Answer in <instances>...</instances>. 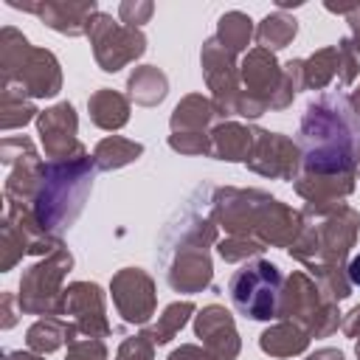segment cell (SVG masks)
Instances as JSON below:
<instances>
[{
    "mask_svg": "<svg viewBox=\"0 0 360 360\" xmlns=\"http://www.w3.org/2000/svg\"><path fill=\"white\" fill-rule=\"evenodd\" d=\"M90 188V166L84 160V155L70 158V163H51L42 169V180L37 188V222L39 228L48 231H59L65 225L73 222V217L68 214V202L79 211L82 200Z\"/></svg>",
    "mask_w": 360,
    "mask_h": 360,
    "instance_id": "1",
    "label": "cell"
},
{
    "mask_svg": "<svg viewBox=\"0 0 360 360\" xmlns=\"http://www.w3.org/2000/svg\"><path fill=\"white\" fill-rule=\"evenodd\" d=\"M278 287H281L278 267L270 262H253V264H245L239 273H233L231 298L242 315L264 321V318H273L278 309V298H281Z\"/></svg>",
    "mask_w": 360,
    "mask_h": 360,
    "instance_id": "2",
    "label": "cell"
},
{
    "mask_svg": "<svg viewBox=\"0 0 360 360\" xmlns=\"http://www.w3.org/2000/svg\"><path fill=\"white\" fill-rule=\"evenodd\" d=\"M87 34L93 37L96 56L104 70H118L124 62L143 53V37L135 28L118 25L107 14H96L93 22H87Z\"/></svg>",
    "mask_w": 360,
    "mask_h": 360,
    "instance_id": "3",
    "label": "cell"
},
{
    "mask_svg": "<svg viewBox=\"0 0 360 360\" xmlns=\"http://www.w3.org/2000/svg\"><path fill=\"white\" fill-rule=\"evenodd\" d=\"M70 267V253L62 250V245L42 262V264H34L22 281H20V307L28 309V312H51L56 309V284L62 278V273Z\"/></svg>",
    "mask_w": 360,
    "mask_h": 360,
    "instance_id": "4",
    "label": "cell"
},
{
    "mask_svg": "<svg viewBox=\"0 0 360 360\" xmlns=\"http://www.w3.org/2000/svg\"><path fill=\"white\" fill-rule=\"evenodd\" d=\"M112 298L124 321L129 323H146L155 309V295H152V281L141 270H124L112 281Z\"/></svg>",
    "mask_w": 360,
    "mask_h": 360,
    "instance_id": "5",
    "label": "cell"
},
{
    "mask_svg": "<svg viewBox=\"0 0 360 360\" xmlns=\"http://www.w3.org/2000/svg\"><path fill=\"white\" fill-rule=\"evenodd\" d=\"M197 335L205 340L214 360H233L239 352L233 321L222 307H205L197 315Z\"/></svg>",
    "mask_w": 360,
    "mask_h": 360,
    "instance_id": "6",
    "label": "cell"
},
{
    "mask_svg": "<svg viewBox=\"0 0 360 360\" xmlns=\"http://www.w3.org/2000/svg\"><path fill=\"white\" fill-rule=\"evenodd\" d=\"M39 135L45 143V152L51 158H68V149L82 152V146L73 141L76 135V115L70 104H59L53 110H45L39 115Z\"/></svg>",
    "mask_w": 360,
    "mask_h": 360,
    "instance_id": "7",
    "label": "cell"
},
{
    "mask_svg": "<svg viewBox=\"0 0 360 360\" xmlns=\"http://www.w3.org/2000/svg\"><path fill=\"white\" fill-rule=\"evenodd\" d=\"M90 304H101V290L96 284H73L65 290L62 295V307L65 312L76 315L79 318V326L93 338V332H107V321L90 315Z\"/></svg>",
    "mask_w": 360,
    "mask_h": 360,
    "instance_id": "8",
    "label": "cell"
},
{
    "mask_svg": "<svg viewBox=\"0 0 360 360\" xmlns=\"http://www.w3.org/2000/svg\"><path fill=\"white\" fill-rule=\"evenodd\" d=\"M37 14H42V20H48L51 28L56 31H65V34H82L84 31V22H90V14L96 11L93 3H84V6H73V3H48V6H39L34 8Z\"/></svg>",
    "mask_w": 360,
    "mask_h": 360,
    "instance_id": "9",
    "label": "cell"
},
{
    "mask_svg": "<svg viewBox=\"0 0 360 360\" xmlns=\"http://www.w3.org/2000/svg\"><path fill=\"white\" fill-rule=\"evenodd\" d=\"M211 141H214L211 152L217 158H222V160H248L250 143L256 141V132H250L245 127H236V124H225V127L214 129Z\"/></svg>",
    "mask_w": 360,
    "mask_h": 360,
    "instance_id": "10",
    "label": "cell"
},
{
    "mask_svg": "<svg viewBox=\"0 0 360 360\" xmlns=\"http://www.w3.org/2000/svg\"><path fill=\"white\" fill-rule=\"evenodd\" d=\"M307 338L309 335L304 329H298L295 323H281L262 335V349L276 357H287V354H298L307 346Z\"/></svg>",
    "mask_w": 360,
    "mask_h": 360,
    "instance_id": "11",
    "label": "cell"
},
{
    "mask_svg": "<svg viewBox=\"0 0 360 360\" xmlns=\"http://www.w3.org/2000/svg\"><path fill=\"white\" fill-rule=\"evenodd\" d=\"M90 115L98 127L104 129H115L127 121V101L112 93V90H98L93 98H90Z\"/></svg>",
    "mask_w": 360,
    "mask_h": 360,
    "instance_id": "12",
    "label": "cell"
},
{
    "mask_svg": "<svg viewBox=\"0 0 360 360\" xmlns=\"http://www.w3.org/2000/svg\"><path fill=\"white\" fill-rule=\"evenodd\" d=\"M129 93L141 104H155L166 96V79H163V73H158V68H149V65L138 68L129 76Z\"/></svg>",
    "mask_w": 360,
    "mask_h": 360,
    "instance_id": "13",
    "label": "cell"
},
{
    "mask_svg": "<svg viewBox=\"0 0 360 360\" xmlns=\"http://www.w3.org/2000/svg\"><path fill=\"white\" fill-rule=\"evenodd\" d=\"M141 152H143L141 143H132V141H124V138L112 135V138H104L96 146V163H98V169H115V166H124V163L135 160Z\"/></svg>",
    "mask_w": 360,
    "mask_h": 360,
    "instance_id": "14",
    "label": "cell"
},
{
    "mask_svg": "<svg viewBox=\"0 0 360 360\" xmlns=\"http://www.w3.org/2000/svg\"><path fill=\"white\" fill-rule=\"evenodd\" d=\"M70 335H73V326H62L59 321L45 318L28 329V346L37 352H53L56 346L70 340Z\"/></svg>",
    "mask_w": 360,
    "mask_h": 360,
    "instance_id": "15",
    "label": "cell"
},
{
    "mask_svg": "<svg viewBox=\"0 0 360 360\" xmlns=\"http://www.w3.org/2000/svg\"><path fill=\"white\" fill-rule=\"evenodd\" d=\"M250 31H253L250 28V20L245 14H239V11H231V14H225L219 20V42L228 45L231 53H236V51H242L248 45Z\"/></svg>",
    "mask_w": 360,
    "mask_h": 360,
    "instance_id": "16",
    "label": "cell"
},
{
    "mask_svg": "<svg viewBox=\"0 0 360 360\" xmlns=\"http://www.w3.org/2000/svg\"><path fill=\"white\" fill-rule=\"evenodd\" d=\"M295 37V20L284 14H273L259 25V42L262 48H284Z\"/></svg>",
    "mask_w": 360,
    "mask_h": 360,
    "instance_id": "17",
    "label": "cell"
},
{
    "mask_svg": "<svg viewBox=\"0 0 360 360\" xmlns=\"http://www.w3.org/2000/svg\"><path fill=\"white\" fill-rule=\"evenodd\" d=\"M211 104L208 101H202V98H197V96H191V98H186L177 110H174V118H172V127H174V132L180 129V127H205L208 121H211Z\"/></svg>",
    "mask_w": 360,
    "mask_h": 360,
    "instance_id": "18",
    "label": "cell"
},
{
    "mask_svg": "<svg viewBox=\"0 0 360 360\" xmlns=\"http://www.w3.org/2000/svg\"><path fill=\"white\" fill-rule=\"evenodd\" d=\"M191 304L188 301H183V304H172L166 312H163V318L158 321V326H155V332H152V340L155 343H166L183 323H186V318L191 315Z\"/></svg>",
    "mask_w": 360,
    "mask_h": 360,
    "instance_id": "19",
    "label": "cell"
},
{
    "mask_svg": "<svg viewBox=\"0 0 360 360\" xmlns=\"http://www.w3.org/2000/svg\"><path fill=\"white\" fill-rule=\"evenodd\" d=\"M152 346H155L152 335H135L121 346L118 357L121 360H152Z\"/></svg>",
    "mask_w": 360,
    "mask_h": 360,
    "instance_id": "20",
    "label": "cell"
},
{
    "mask_svg": "<svg viewBox=\"0 0 360 360\" xmlns=\"http://www.w3.org/2000/svg\"><path fill=\"white\" fill-rule=\"evenodd\" d=\"M68 360H104V346L98 340H84V343H73Z\"/></svg>",
    "mask_w": 360,
    "mask_h": 360,
    "instance_id": "21",
    "label": "cell"
},
{
    "mask_svg": "<svg viewBox=\"0 0 360 360\" xmlns=\"http://www.w3.org/2000/svg\"><path fill=\"white\" fill-rule=\"evenodd\" d=\"M169 360H214V354L200 352L197 346H183V349L172 352V357H169Z\"/></svg>",
    "mask_w": 360,
    "mask_h": 360,
    "instance_id": "22",
    "label": "cell"
},
{
    "mask_svg": "<svg viewBox=\"0 0 360 360\" xmlns=\"http://www.w3.org/2000/svg\"><path fill=\"white\" fill-rule=\"evenodd\" d=\"M149 14H152V6H141V8H138V6H135V8H132V6H121V17H124L127 22H132V25L141 22V20L149 17Z\"/></svg>",
    "mask_w": 360,
    "mask_h": 360,
    "instance_id": "23",
    "label": "cell"
},
{
    "mask_svg": "<svg viewBox=\"0 0 360 360\" xmlns=\"http://www.w3.org/2000/svg\"><path fill=\"white\" fill-rule=\"evenodd\" d=\"M346 273H349V281L360 287V256H354V259H352V264H349V270H346Z\"/></svg>",
    "mask_w": 360,
    "mask_h": 360,
    "instance_id": "24",
    "label": "cell"
},
{
    "mask_svg": "<svg viewBox=\"0 0 360 360\" xmlns=\"http://www.w3.org/2000/svg\"><path fill=\"white\" fill-rule=\"evenodd\" d=\"M309 360H343V354H340V352H332V349H323V352L312 354Z\"/></svg>",
    "mask_w": 360,
    "mask_h": 360,
    "instance_id": "25",
    "label": "cell"
},
{
    "mask_svg": "<svg viewBox=\"0 0 360 360\" xmlns=\"http://www.w3.org/2000/svg\"><path fill=\"white\" fill-rule=\"evenodd\" d=\"M349 315H352V318H349V321L343 323V329H346V332L352 335V332H354V323H360V307H354V309H352Z\"/></svg>",
    "mask_w": 360,
    "mask_h": 360,
    "instance_id": "26",
    "label": "cell"
},
{
    "mask_svg": "<svg viewBox=\"0 0 360 360\" xmlns=\"http://www.w3.org/2000/svg\"><path fill=\"white\" fill-rule=\"evenodd\" d=\"M8 360H17L14 354H8ZM20 360H39V357H34V354H20Z\"/></svg>",
    "mask_w": 360,
    "mask_h": 360,
    "instance_id": "27",
    "label": "cell"
},
{
    "mask_svg": "<svg viewBox=\"0 0 360 360\" xmlns=\"http://www.w3.org/2000/svg\"><path fill=\"white\" fill-rule=\"evenodd\" d=\"M354 104H357V110H360V90L354 93Z\"/></svg>",
    "mask_w": 360,
    "mask_h": 360,
    "instance_id": "28",
    "label": "cell"
},
{
    "mask_svg": "<svg viewBox=\"0 0 360 360\" xmlns=\"http://www.w3.org/2000/svg\"><path fill=\"white\" fill-rule=\"evenodd\" d=\"M357 354H360V343H357Z\"/></svg>",
    "mask_w": 360,
    "mask_h": 360,
    "instance_id": "29",
    "label": "cell"
}]
</instances>
